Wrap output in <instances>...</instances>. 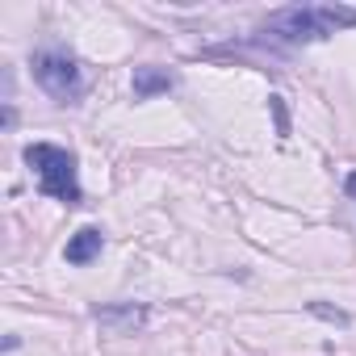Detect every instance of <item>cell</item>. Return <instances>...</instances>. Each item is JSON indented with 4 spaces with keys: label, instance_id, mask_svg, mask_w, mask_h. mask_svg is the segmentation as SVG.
Segmentation results:
<instances>
[{
    "label": "cell",
    "instance_id": "cell-1",
    "mask_svg": "<svg viewBox=\"0 0 356 356\" xmlns=\"http://www.w3.org/2000/svg\"><path fill=\"white\" fill-rule=\"evenodd\" d=\"M343 26H356V9H339V5H302V9H285L277 17H268V34L285 38V42H314L327 38Z\"/></svg>",
    "mask_w": 356,
    "mask_h": 356
},
{
    "label": "cell",
    "instance_id": "cell-2",
    "mask_svg": "<svg viewBox=\"0 0 356 356\" xmlns=\"http://www.w3.org/2000/svg\"><path fill=\"white\" fill-rule=\"evenodd\" d=\"M26 163L38 172V189L63 206H80V176H76V155L55 143H30Z\"/></svg>",
    "mask_w": 356,
    "mask_h": 356
},
{
    "label": "cell",
    "instance_id": "cell-3",
    "mask_svg": "<svg viewBox=\"0 0 356 356\" xmlns=\"http://www.w3.org/2000/svg\"><path fill=\"white\" fill-rule=\"evenodd\" d=\"M34 80L59 101V105H72L80 92H84V76H80V63L72 55H59V51H38L34 55Z\"/></svg>",
    "mask_w": 356,
    "mask_h": 356
},
{
    "label": "cell",
    "instance_id": "cell-4",
    "mask_svg": "<svg viewBox=\"0 0 356 356\" xmlns=\"http://www.w3.org/2000/svg\"><path fill=\"white\" fill-rule=\"evenodd\" d=\"M101 231L97 227H80L72 239H67V248H63V256H67V264H92L97 256H101Z\"/></svg>",
    "mask_w": 356,
    "mask_h": 356
},
{
    "label": "cell",
    "instance_id": "cell-5",
    "mask_svg": "<svg viewBox=\"0 0 356 356\" xmlns=\"http://www.w3.org/2000/svg\"><path fill=\"white\" fill-rule=\"evenodd\" d=\"M172 88V76L168 72H155V67H134V97L147 101L155 92H168Z\"/></svg>",
    "mask_w": 356,
    "mask_h": 356
},
{
    "label": "cell",
    "instance_id": "cell-6",
    "mask_svg": "<svg viewBox=\"0 0 356 356\" xmlns=\"http://www.w3.org/2000/svg\"><path fill=\"white\" fill-rule=\"evenodd\" d=\"M97 323L109 327V331H130L143 323V310L138 306H122V310H97Z\"/></svg>",
    "mask_w": 356,
    "mask_h": 356
},
{
    "label": "cell",
    "instance_id": "cell-7",
    "mask_svg": "<svg viewBox=\"0 0 356 356\" xmlns=\"http://www.w3.org/2000/svg\"><path fill=\"white\" fill-rule=\"evenodd\" d=\"M268 105H273V113H277V134L285 138V134H289V118H285V105H281V97H268Z\"/></svg>",
    "mask_w": 356,
    "mask_h": 356
},
{
    "label": "cell",
    "instance_id": "cell-8",
    "mask_svg": "<svg viewBox=\"0 0 356 356\" xmlns=\"http://www.w3.org/2000/svg\"><path fill=\"white\" fill-rule=\"evenodd\" d=\"M343 189H348V193L356 197V172H352V176H348V181H343Z\"/></svg>",
    "mask_w": 356,
    "mask_h": 356
}]
</instances>
